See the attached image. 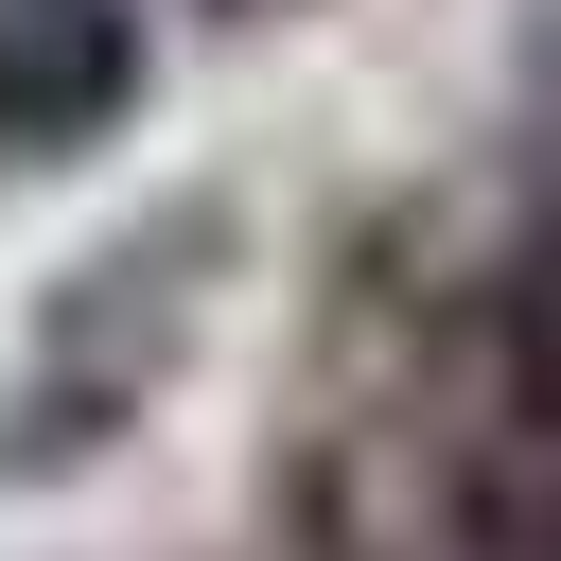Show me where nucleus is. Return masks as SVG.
Segmentation results:
<instances>
[{"label":"nucleus","instance_id":"f03ea898","mask_svg":"<svg viewBox=\"0 0 561 561\" xmlns=\"http://www.w3.org/2000/svg\"><path fill=\"white\" fill-rule=\"evenodd\" d=\"M140 105V0H0V158H70Z\"/></svg>","mask_w":561,"mask_h":561},{"label":"nucleus","instance_id":"7ed1b4c3","mask_svg":"<svg viewBox=\"0 0 561 561\" xmlns=\"http://www.w3.org/2000/svg\"><path fill=\"white\" fill-rule=\"evenodd\" d=\"M491 508L561 561V316L508 351V403H491Z\"/></svg>","mask_w":561,"mask_h":561},{"label":"nucleus","instance_id":"f257e3e1","mask_svg":"<svg viewBox=\"0 0 561 561\" xmlns=\"http://www.w3.org/2000/svg\"><path fill=\"white\" fill-rule=\"evenodd\" d=\"M210 263H228V210H158V228L88 245V263L35 298V351H18V386H0V473L105 456V438L175 386V351H193V316H210Z\"/></svg>","mask_w":561,"mask_h":561}]
</instances>
